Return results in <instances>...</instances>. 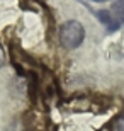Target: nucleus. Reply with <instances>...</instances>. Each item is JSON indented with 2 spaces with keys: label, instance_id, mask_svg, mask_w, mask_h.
I'll list each match as a JSON object with an SVG mask.
<instances>
[{
  "label": "nucleus",
  "instance_id": "obj_1",
  "mask_svg": "<svg viewBox=\"0 0 124 131\" xmlns=\"http://www.w3.org/2000/svg\"><path fill=\"white\" fill-rule=\"evenodd\" d=\"M85 29L78 20H66L60 27V41L66 49H75L83 43Z\"/></svg>",
  "mask_w": 124,
  "mask_h": 131
},
{
  "label": "nucleus",
  "instance_id": "obj_2",
  "mask_svg": "<svg viewBox=\"0 0 124 131\" xmlns=\"http://www.w3.org/2000/svg\"><path fill=\"white\" fill-rule=\"evenodd\" d=\"M97 17H99L100 22L107 27L109 32H114V31H117L121 27V24L112 17V15H110V12H107V10H99V12H97Z\"/></svg>",
  "mask_w": 124,
  "mask_h": 131
},
{
  "label": "nucleus",
  "instance_id": "obj_3",
  "mask_svg": "<svg viewBox=\"0 0 124 131\" xmlns=\"http://www.w3.org/2000/svg\"><path fill=\"white\" fill-rule=\"evenodd\" d=\"M112 14L119 24H124V0H116L112 4Z\"/></svg>",
  "mask_w": 124,
  "mask_h": 131
},
{
  "label": "nucleus",
  "instance_id": "obj_4",
  "mask_svg": "<svg viewBox=\"0 0 124 131\" xmlns=\"http://www.w3.org/2000/svg\"><path fill=\"white\" fill-rule=\"evenodd\" d=\"M116 131H124V116H121L116 121Z\"/></svg>",
  "mask_w": 124,
  "mask_h": 131
},
{
  "label": "nucleus",
  "instance_id": "obj_5",
  "mask_svg": "<svg viewBox=\"0 0 124 131\" xmlns=\"http://www.w3.org/2000/svg\"><path fill=\"white\" fill-rule=\"evenodd\" d=\"M5 63V54H4V49H2V46H0V68L4 67Z\"/></svg>",
  "mask_w": 124,
  "mask_h": 131
},
{
  "label": "nucleus",
  "instance_id": "obj_6",
  "mask_svg": "<svg viewBox=\"0 0 124 131\" xmlns=\"http://www.w3.org/2000/svg\"><path fill=\"white\" fill-rule=\"evenodd\" d=\"M92 2H109V0H92Z\"/></svg>",
  "mask_w": 124,
  "mask_h": 131
}]
</instances>
